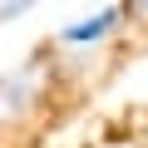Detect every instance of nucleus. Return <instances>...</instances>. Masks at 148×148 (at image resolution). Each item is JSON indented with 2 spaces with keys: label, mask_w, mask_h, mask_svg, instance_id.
<instances>
[{
  "label": "nucleus",
  "mask_w": 148,
  "mask_h": 148,
  "mask_svg": "<svg viewBox=\"0 0 148 148\" xmlns=\"http://www.w3.org/2000/svg\"><path fill=\"white\" fill-rule=\"evenodd\" d=\"M40 74H45V64H40V59H30L25 69L0 74V123L20 119V114L40 99Z\"/></svg>",
  "instance_id": "nucleus-1"
},
{
  "label": "nucleus",
  "mask_w": 148,
  "mask_h": 148,
  "mask_svg": "<svg viewBox=\"0 0 148 148\" xmlns=\"http://www.w3.org/2000/svg\"><path fill=\"white\" fill-rule=\"evenodd\" d=\"M123 25H128L123 5H104V10H94V15H84V20L64 25V30H59V45H69V49H84V45H104V40H114Z\"/></svg>",
  "instance_id": "nucleus-2"
},
{
  "label": "nucleus",
  "mask_w": 148,
  "mask_h": 148,
  "mask_svg": "<svg viewBox=\"0 0 148 148\" xmlns=\"http://www.w3.org/2000/svg\"><path fill=\"white\" fill-rule=\"evenodd\" d=\"M35 5H45V0H0V25H10V20H20V15H30Z\"/></svg>",
  "instance_id": "nucleus-3"
},
{
  "label": "nucleus",
  "mask_w": 148,
  "mask_h": 148,
  "mask_svg": "<svg viewBox=\"0 0 148 148\" xmlns=\"http://www.w3.org/2000/svg\"><path fill=\"white\" fill-rule=\"evenodd\" d=\"M128 20H148V0H119Z\"/></svg>",
  "instance_id": "nucleus-4"
}]
</instances>
